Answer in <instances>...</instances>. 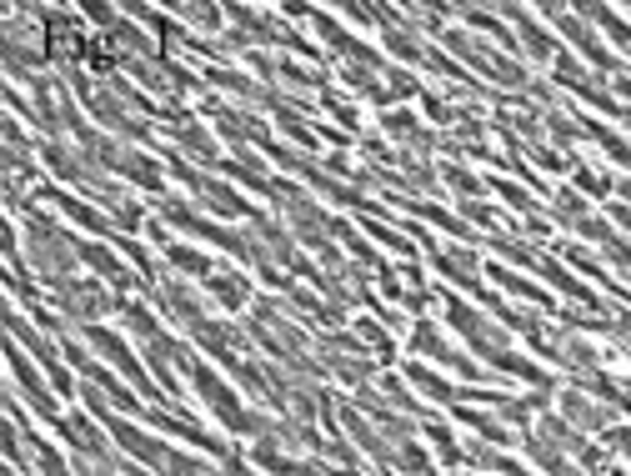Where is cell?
<instances>
[{"label": "cell", "mask_w": 631, "mask_h": 476, "mask_svg": "<svg viewBox=\"0 0 631 476\" xmlns=\"http://www.w3.org/2000/svg\"><path fill=\"white\" fill-rule=\"evenodd\" d=\"M606 447L631 462V426H606Z\"/></svg>", "instance_id": "obj_41"}, {"label": "cell", "mask_w": 631, "mask_h": 476, "mask_svg": "<svg viewBox=\"0 0 631 476\" xmlns=\"http://www.w3.org/2000/svg\"><path fill=\"white\" fill-rule=\"evenodd\" d=\"M166 166H171V176L176 180H186V191L201 201L206 211H216V216H226V221H256L261 211H251V201H245L236 186H226V180H216V176H206V171H195L186 155H176V151H166Z\"/></svg>", "instance_id": "obj_3"}, {"label": "cell", "mask_w": 631, "mask_h": 476, "mask_svg": "<svg viewBox=\"0 0 631 476\" xmlns=\"http://www.w3.org/2000/svg\"><path fill=\"white\" fill-rule=\"evenodd\" d=\"M186 376H191L195 397L206 401L211 412H216L220 422H226V431H236V437H256V441L276 431V422H270L266 412H251V406H241V397H236V391L226 387V381H220L216 372H211L206 361H191V366H186Z\"/></svg>", "instance_id": "obj_2"}, {"label": "cell", "mask_w": 631, "mask_h": 476, "mask_svg": "<svg viewBox=\"0 0 631 476\" xmlns=\"http://www.w3.org/2000/svg\"><path fill=\"white\" fill-rule=\"evenodd\" d=\"M366 231L376 236L381 246H391V251H401V256H416V241H406V236L396 231V226H381V221H366Z\"/></svg>", "instance_id": "obj_37"}, {"label": "cell", "mask_w": 631, "mask_h": 476, "mask_svg": "<svg viewBox=\"0 0 631 476\" xmlns=\"http://www.w3.org/2000/svg\"><path fill=\"white\" fill-rule=\"evenodd\" d=\"M381 130H387L391 141H401V146H412V151H431V146H441L431 130L421 126V121L412 116V111H387L381 116Z\"/></svg>", "instance_id": "obj_20"}, {"label": "cell", "mask_w": 631, "mask_h": 476, "mask_svg": "<svg viewBox=\"0 0 631 476\" xmlns=\"http://www.w3.org/2000/svg\"><path fill=\"white\" fill-rule=\"evenodd\" d=\"M552 216L561 221V226H571V231H577L592 211H586V196H581L577 186H561V191H552Z\"/></svg>", "instance_id": "obj_27"}, {"label": "cell", "mask_w": 631, "mask_h": 476, "mask_svg": "<svg viewBox=\"0 0 631 476\" xmlns=\"http://www.w3.org/2000/svg\"><path fill=\"white\" fill-rule=\"evenodd\" d=\"M552 65H556V86L577 90V96H581V101H586V105H596V111H606V116H617V121H627V126H631V111H627V105H617V101H611V96H606V90L596 86L592 76H586V65H581V61H571V55L561 51Z\"/></svg>", "instance_id": "obj_13"}, {"label": "cell", "mask_w": 631, "mask_h": 476, "mask_svg": "<svg viewBox=\"0 0 631 476\" xmlns=\"http://www.w3.org/2000/svg\"><path fill=\"white\" fill-rule=\"evenodd\" d=\"M326 476H356V472H351V466H336V472H326Z\"/></svg>", "instance_id": "obj_45"}, {"label": "cell", "mask_w": 631, "mask_h": 476, "mask_svg": "<svg viewBox=\"0 0 631 476\" xmlns=\"http://www.w3.org/2000/svg\"><path fill=\"white\" fill-rule=\"evenodd\" d=\"M462 221H477L487 231H502V216L487 206V201H462Z\"/></svg>", "instance_id": "obj_39"}, {"label": "cell", "mask_w": 631, "mask_h": 476, "mask_svg": "<svg viewBox=\"0 0 631 476\" xmlns=\"http://www.w3.org/2000/svg\"><path fill=\"white\" fill-rule=\"evenodd\" d=\"M381 397H387V406L391 412H406V416H421V401L412 397V391H406V381H401V376H381Z\"/></svg>", "instance_id": "obj_32"}, {"label": "cell", "mask_w": 631, "mask_h": 476, "mask_svg": "<svg viewBox=\"0 0 631 476\" xmlns=\"http://www.w3.org/2000/svg\"><path fill=\"white\" fill-rule=\"evenodd\" d=\"M617 196H621V206H631V176L617 180Z\"/></svg>", "instance_id": "obj_44"}, {"label": "cell", "mask_w": 631, "mask_h": 476, "mask_svg": "<svg viewBox=\"0 0 631 476\" xmlns=\"http://www.w3.org/2000/svg\"><path fill=\"white\" fill-rule=\"evenodd\" d=\"M441 46L462 55V61L471 65V71L491 76V80H496V86H521V90L531 86L527 65H516V61H506V55H496V51H491V46H481L477 36H466V30H441Z\"/></svg>", "instance_id": "obj_6"}, {"label": "cell", "mask_w": 631, "mask_h": 476, "mask_svg": "<svg viewBox=\"0 0 631 476\" xmlns=\"http://www.w3.org/2000/svg\"><path fill=\"white\" fill-rule=\"evenodd\" d=\"M421 111H426V116H431V121H437V126H462V116H466V111L446 105V101H441V96H421Z\"/></svg>", "instance_id": "obj_38"}, {"label": "cell", "mask_w": 631, "mask_h": 476, "mask_svg": "<svg viewBox=\"0 0 631 476\" xmlns=\"http://www.w3.org/2000/svg\"><path fill=\"white\" fill-rule=\"evenodd\" d=\"M441 180H446L451 191H462V201H477V196H487V180L466 176L462 166H446V171H441Z\"/></svg>", "instance_id": "obj_35"}, {"label": "cell", "mask_w": 631, "mask_h": 476, "mask_svg": "<svg viewBox=\"0 0 631 476\" xmlns=\"http://www.w3.org/2000/svg\"><path fill=\"white\" fill-rule=\"evenodd\" d=\"M487 186H491V191H496V196H502V201H506V206H512V211H521V221H541V206H537V201H531V191H521V186H516V180L491 176Z\"/></svg>", "instance_id": "obj_28"}, {"label": "cell", "mask_w": 631, "mask_h": 476, "mask_svg": "<svg viewBox=\"0 0 631 476\" xmlns=\"http://www.w3.org/2000/svg\"><path fill=\"white\" fill-rule=\"evenodd\" d=\"M80 266H90L105 286H116L121 297H126V291H136V276L126 271V261H121V256H111V246H101V241H80Z\"/></svg>", "instance_id": "obj_18"}, {"label": "cell", "mask_w": 631, "mask_h": 476, "mask_svg": "<svg viewBox=\"0 0 631 476\" xmlns=\"http://www.w3.org/2000/svg\"><path fill=\"white\" fill-rule=\"evenodd\" d=\"M502 21H512L516 26V46H527L531 61H556V36H546V30L537 26V15L521 11V5H502Z\"/></svg>", "instance_id": "obj_16"}, {"label": "cell", "mask_w": 631, "mask_h": 476, "mask_svg": "<svg viewBox=\"0 0 631 476\" xmlns=\"http://www.w3.org/2000/svg\"><path fill=\"white\" fill-rule=\"evenodd\" d=\"M611 226H621V231H631V206H621V201H617V206H611Z\"/></svg>", "instance_id": "obj_43"}, {"label": "cell", "mask_w": 631, "mask_h": 476, "mask_svg": "<svg viewBox=\"0 0 631 476\" xmlns=\"http://www.w3.org/2000/svg\"><path fill=\"white\" fill-rule=\"evenodd\" d=\"M5 331H11V341H21V347H26L30 356L46 366V376H51V387L61 391V397H76V381H71V372H65L61 356H55L51 336L40 331L36 322H26V311H21V306H5Z\"/></svg>", "instance_id": "obj_7"}, {"label": "cell", "mask_w": 631, "mask_h": 476, "mask_svg": "<svg viewBox=\"0 0 631 476\" xmlns=\"http://www.w3.org/2000/svg\"><path fill=\"white\" fill-rule=\"evenodd\" d=\"M116 176H126L130 186H141V191H151V196H166V171H161V161H151V155H141V151H126L121 146V155H116Z\"/></svg>", "instance_id": "obj_19"}, {"label": "cell", "mask_w": 631, "mask_h": 476, "mask_svg": "<svg viewBox=\"0 0 631 476\" xmlns=\"http://www.w3.org/2000/svg\"><path fill=\"white\" fill-rule=\"evenodd\" d=\"M487 276L496 286H502V291H512V297H521V301H531V306H541L546 311V316H556V301L546 297V291H541V286H531L527 276H516L512 266H502V261H496V266H487Z\"/></svg>", "instance_id": "obj_21"}, {"label": "cell", "mask_w": 631, "mask_h": 476, "mask_svg": "<svg viewBox=\"0 0 631 476\" xmlns=\"http://www.w3.org/2000/svg\"><path fill=\"white\" fill-rule=\"evenodd\" d=\"M441 306H446V322L456 326V331H462L466 341H471V351H477V356H487L491 366H496V372H506V376H521V381H531V387H537V391H552V376L541 372L537 361L516 356V351L506 347V336L496 331V326H491V322H487V316H481L477 306H466L462 297H441Z\"/></svg>", "instance_id": "obj_1"}, {"label": "cell", "mask_w": 631, "mask_h": 476, "mask_svg": "<svg viewBox=\"0 0 631 476\" xmlns=\"http://www.w3.org/2000/svg\"><path fill=\"white\" fill-rule=\"evenodd\" d=\"M166 261H171V266H176V271H186V276H195V281H206V276H216L211 256H206V251H195V246L171 241V246H166Z\"/></svg>", "instance_id": "obj_26"}, {"label": "cell", "mask_w": 631, "mask_h": 476, "mask_svg": "<svg viewBox=\"0 0 631 476\" xmlns=\"http://www.w3.org/2000/svg\"><path fill=\"white\" fill-rule=\"evenodd\" d=\"M356 336L366 341V351H371V356L381 361V366H387V361L396 356V341L387 336V326H376V322H366V316H361V322H356Z\"/></svg>", "instance_id": "obj_31"}, {"label": "cell", "mask_w": 631, "mask_h": 476, "mask_svg": "<svg viewBox=\"0 0 631 476\" xmlns=\"http://www.w3.org/2000/svg\"><path fill=\"white\" fill-rule=\"evenodd\" d=\"M406 381H412V387H416V391H421V397L441 401V406H456V401H462V391L451 387L446 376H437V372H426L421 361H412V366H406Z\"/></svg>", "instance_id": "obj_24"}, {"label": "cell", "mask_w": 631, "mask_h": 476, "mask_svg": "<svg viewBox=\"0 0 631 476\" xmlns=\"http://www.w3.org/2000/svg\"><path fill=\"white\" fill-rule=\"evenodd\" d=\"M426 437H431V447H437V456L446 466H466V447H456L446 422H426Z\"/></svg>", "instance_id": "obj_29"}, {"label": "cell", "mask_w": 631, "mask_h": 476, "mask_svg": "<svg viewBox=\"0 0 631 476\" xmlns=\"http://www.w3.org/2000/svg\"><path fill=\"white\" fill-rule=\"evenodd\" d=\"M627 15H631V11H627Z\"/></svg>", "instance_id": "obj_46"}, {"label": "cell", "mask_w": 631, "mask_h": 476, "mask_svg": "<svg viewBox=\"0 0 631 476\" xmlns=\"http://www.w3.org/2000/svg\"><path fill=\"white\" fill-rule=\"evenodd\" d=\"M5 361H11V376H15V391L30 401V412L40 416V422L51 426V431H61V406H55V397H51V387L40 381V372L30 366V351L21 347V341H11V351H5Z\"/></svg>", "instance_id": "obj_9"}, {"label": "cell", "mask_w": 631, "mask_h": 476, "mask_svg": "<svg viewBox=\"0 0 631 476\" xmlns=\"http://www.w3.org/2000/svg\"><path fill=\"white\" fill-rule=\"evenodd\" d=\"M456 422H466V426H471V431H477L481 441H491V447H512V441H521V437H512V431H506V422H502V416L471 412V406H462V401H456Z\"/></svg>", "instance_id": "obj_23"}, {"label": "cell", "mask_w": 631, "mask_h": 476, "mask_svg": "<svg viewBox=\"0 0 631 476\" xmlns=\"http://www.w3.org/2000/svg\"><path fill=\"white\" fill-rule=\"evenodd\" d=\"M80 341H86L90 351H101L111 366H116L121 376H126L130 387L141 391V397H155V376L146 372L141 361H136V351L126 347V336H116V331H105V326H80Z\"/></svg>", "instance_id": "obj_8"}, {"label": "cell", "mask_w": 631, "mask_h": 476, "mask_svg": "<svg viewBox=\"0 0 631 476\" xmlns=\"http://www.w3.org/2000/svg\"><path fill=\"white\" fill-rule=\"evenodd\" d=\"M602 251H606L611 261H617V266H627V271H631V241H621L617 231H611V236L602 241Z\"/></svg>", "instance_id": "obj_40"}, {"label": "cell", "mask_w": 631, "mask_h": 476, "mask_svg": "<svg viewBox=\"0 0 631 476\" xmlns=\"http://www.w3.org/2000/svg\"><path fill=\"white\" fill-rule=\"evenodd\" d=\"M462 476H466V472H462Z\"/></svg>", "instance_id": "obj_47"}, {"label": "cell", "mask_w": 631, "mask_h": 476, "mask_svg": "<svg viewBox=\"0 0 631 476\" xmlns=\"http://www.w3.org/2000/svg\"><path fill=\"white\" fill-rule=\"evenodd\" d=\"M161 221H171V226H180V231H191V236H201V241L220 246V251H231L236 261H256L251 236L231 231V226H216V221H206L201 211H191L186 201H176V196H161Z\"/></svg>", "instance_id": "obj_5"}, {"label": "cell", "mask_w": 631, "mask_h": 476, "mask_svg": "<svg viewBox=\"0 0 631 476\" xmlns=\"http://www.w3.org/2000/svg\"><path fill=\"white\" fill-rule=\"evenodd\" d=\"M611 412L617 406H606V401H592L581 387H571V391H561V416H567L577 431H606L611 426Z\"/></svg>", "instance_id": "obj_17"}, {"label": "cell", "mask_w": 631, "mask_h": 476, "mask_svg": "<svg viewBox=\"0 0 631 476\" xmlns=\"http://www.w3.org/2000/svg\"><path fill=\"white\" fill-rule=\"evenodd\" d=\"M55 437H65V447L76 451V456H90V462H101V466H116V456H111V431H105L96 416H86V412H71L61 422V431Z\"/></svg>", "instance_id": "obj_12"}, {"label": "cell", "mask_w": 631, "mask_h": 476, "mask_svg": "<svg viewBox=\"0 0 631 476\" xmlns=\"http://www.w3.org/2000/svg\"><path fill=\"white\" fill-rule=\"evenodd\" d=\"M541 472H546V476H586L577 462H571V456H552V462L541 466Z\"/></svg>", "instance_id": "obj_42"}, {"label": "cell", "mask_w": 631, "mask_h": 476, "mask_svg": "<svg viewBox=\"0 0 631 476\" xmlns=\"http://www.w3.org/2000/svg\"><path fill=\"white\" fill-rule=\"evenodd\" d=\"M306 21H311V26H316V30H321V36H326V46H331V51H341L351 65H371V71H381V55H376L371 46H366V40H356V36H351V30H341V26H336V15L306 11Z\"/></svg>", "instance_id": "obj_15"}, {"label": "cell", "mask_w": 631, "mask_h": 476, "mask_svg": "<svg viewBox=\"0 0 631 476\" xmlns=\"http://www.w3.org/2000/svg\"><path fill=\"white\" fill-rule=\"evenodd\" d=\"M571 186L586 191V196H611V191H617V180L606 176V171H596V166H577V171H571Z\"/></svg>", "instance_id": "obj_34"}, {"label": "cell", "mask_w": 631, "mask_h": 476, "mask_svg": "<svg viewBox=\"0 0 631 476\" xmlns=\"http://www.w3.org/2000/svg\"><path fill=\"white\" fill-rule=\"evenodd\" d=\"M412 96H421V86H416L406 71H387V80H381V111L396 101H412Z\"/></svg>", "instance_id": "obj_33"}, {"label": "cell", "mask_w": 631, "mask_h": 476, "mask_svg": "<svg viewBox=\"0 0 631 476\" xmlns=\"http://www.w3.org/2000/svg\"><path fill=\"white\" fill-rule=\"evenodd\" d=\"M412 351H416V356L441 361V366H451V372L466 376V381H481V366H477V361L466 356V351L451 347L446 336H441V326H437V322H426V316L412 326Z\"/></svg>", "instance_id": "obj_11"}, {"label": "cell", "mask_w": 631, "mask_h": 476, "mask_svg": "<svg viewBox=\"0 0 631 476\" xmlns=\"http://www.w3.org/2000/svg\"><path fill=\"white\" fill-rule=\"evenodd\" d=\"M176 15L201 30H220V21H226V11H216V5H176Z\"/></svg>", "instance_id": "obj_36"}, {"label": "cell", "mask_w": 631, "mask_h": 476, "mask_svg": "<svg viewBox=\"0 0 631 476\" xmlns=\"http://www.w3.org/2000/svg\"><path fill=\"white\" fill-rule=\"evenodd\" d=\"M541 15H546V21H552V26L561 30V36H567L581 55H586V65H596V71H611V76H617V71H621V61H617V55H611V51H606V46H602V36H596V30L586 26V21H581L577 11H561V5H546V11H541Z\"/></svg>", "instance_id": "obj_10"}, {"label": "cell", "mask_w": 631, "mask_h": 476, "mask_svg": "<svg viewBox=\"0 0 631 476\" xmlns=\"http://www.w3.org/2000/svg\"><path fill=\"white\" fill-rule=\"evenodd\" d=\"M46 291H51L55 311L71 316V322H80V326H96V316L121 311V297L105 291L101 276H61V281H46Z\"/></svg>", "instance_id": "obj_4"}, {"label": "cell", "mask_w": 631, "mask_h": 476, "mask_svg": "<svg viewBox=\"0 0 631 476\" xmlns=\"http://www.w3.org/2000/svg\"><path fill=\"white\" fill-rule=\"evenodd\" d=\"M206 80H211V86H220V90H236V96H245V101H266V90H261L256 80H245L241 71H220V65H211Z\"/></svg>", "instance_id": "obj_30"}, {"label": "cell", "mask_w": 631, "mask_h": 476, "mask_svg": "<svg viewBox=\"0 0 631 476\" xmlns=\"http://www.w3.org/2000/svg\"><path fill=\"white\" fill-rule=\"evenodd\" d=\"M561 261H571V266H577V271H586L592 281H602L606 291H611V297H621V301H627V306H631V291H627V286H617V281H611L602 261H596V256H586L581 246H561Z\"/></svg>", "instance_id": "obj_25"}, {"label": "cell", "mask_w": 631, "mask_h": 476, "mask_svg": "<svg viewBox=\"0 0 631 476\" xmlns=\"http://www.w3.org/2000/svg\"><path fill=\"white\" fill-rule=\"evenodd\" d=\"M201 286H206V291H211V297H216L226 311L251 306V281H245L241 271H216V276H206Z\"/></svg>", "instance_id": "obj_22"}, {"label": "cell", "mask_w": 631, "mask_h": 476, "mask_svg": "<svg viewBox=\"0 0 631 476\" xmlns=\"http://www.w3.org/2000/svg\"><path fill=\"white\" fill-rule=\"evenodd\" d=\"M36 196H40V201H51V206H61L65 216L76 221V226H86V231H90V236H101V241H116V236H121V226H116L111 216H105V211L86 206L80 196H65L61 186H36Z\"/></svg>", "instance_id": "obj_14"}]
</instances>
